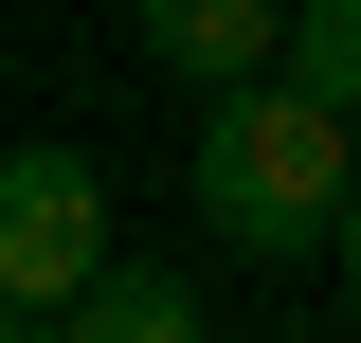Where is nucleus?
<instances>
[{"label":"nucleus","instance_id":"4","mask_svg":"<svg viewBox=\"0 0 361 343\" xmlns=\"http://www.w3.org/2000/svg\"><path fill=\"white\" fill-rule=\"evenodd\" d=\"M271 90L361 127V0H271Z\"/></svg>","mask_w":361,"mask_h":343},{"label":"nucleus","instance_id":"7","mask_svg":"<svg viewBox=\"0 0 361 343\" xmlns=\"http://www.w3.org/2000/svg\"><path fill=\"white\" fill-rule=\"evenodd\" d=\"M0 343H54V325H0Z\"/></svg>","mask_w":361,"mask_h":343},{"label":"nucleus","instance_id":"3","mask_svg":"<svg viewBox=\"0 0 361 343\" xmlns=\"http://www.w3.org/2000/svg\"><path fill=\"white\" fill-rule=\"evenodd\" d=\"M145 73H180L199 109L271 90V0H145Z\"/></svg>","mask_w":361,"mask_h":343},{"label":"nucleus","instance_id":"5","mask_svg":"<svg viewBox=\"0 0 361 343\" xmlns=\"http://www.w3.org/2000/svg\"><path fill=\"white\" fill-rule=\"evenodd\" d=\"M54 343H199V289H180V271H127V253H109L73 307H54Z\"/></svg>","mask_w":361,"mask_h":343},{"label":"nucleus","instance_id":"1","mask_svg":"<svg viewBox=\"0 0 361 343\" xmlns=\"http://www.w3.org/2000/svg\"><path fill=\"white\" fill-rule=\"evenodd\" d=\"M343 127L325 109H289V90H235V109H199V145H180V199H199V235L217 253H325V217H343Z\"/></svg>","mask_w":361,"mask_h":343},{"label":"nucleus","instance_id":"6","mask_svg":"<svg viewBox=\"0 0 361 343\" xmlns=\"http://www.w3.org/2000/svg\"><path fill=\"white\" fill-rule=\"evenodd\" d=\"M325 253H343V307H361V181H343V217H325Z\"/></svg>","mask_w":361,"mask_h":343},{"label":"nucleus","instance_id":"2","mask_svg":"<svg viewBox=\"0 0 361 343\" xmlns=\"http://www.w3.org/2000/svg\"><path fill=\"white\" fill-rule=\"evenodd\" d=\"M90 271H109V181H90V145H0V325H54Z\"/></svg>","mask_w":361,"mask_h":343}]
</instances>
